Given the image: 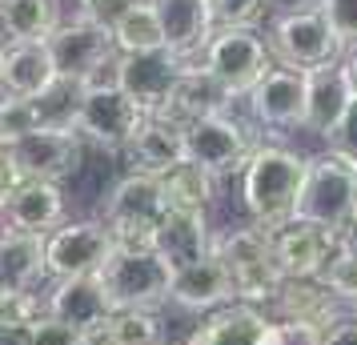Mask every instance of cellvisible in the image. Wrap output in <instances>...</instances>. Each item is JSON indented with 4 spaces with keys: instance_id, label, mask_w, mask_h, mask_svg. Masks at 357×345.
<instances>
[{
    "instance_id": "obj_1",
    "label": "cell",
    "mask_w": 357,
    "mask_h": 345,
    "mask_svg": "<svg viewBox=\"0 0 357 345\" xmlns=\"http://www.w3.org/2000/svg\"><path fill=\"white\" fill-rule=\"evenodd\" d=\"M305 157L277 145L249 153V161L241 169V201L245 213L253 217V225L273 233L277 225L293 221V205H297V193L305 181Z\"/></svg>"
},
{
    "instance_id": "obj_2",
    "label": "cell",
    "mask_w": 357,
    "mask_h": 345,
    "mask_svg": "<svg viewBox=\"0 0 357 345\" xmlns=\"http://www.w3.org/2000/svg\"><path fill=\"white\" fill-rule=\"evenodd\" d=\"M161 217H165L161 185L149 173H125L109 189L105 209H100V221L109 229L113 249H153Z\"/></svg>"
},
{
    "instance_id": "obj_3",
    "label": "cell",
    "mask_w": 357,
    "mask_h": 345,
    "mask_svg": "<svg viewBox=\"0 0 357 345\" xmlns=\"http://www.w3.org/2000/svg\"><path fill=\"white\" fill-rule=\"evenodd\" d=\"M213 253L225 265L229 285H233V301H245V305L273 301V293L281 289V273L273 265L269 233L261 225L225 229L221 237H213Z\"/></svg>"
},
{
    "instance_id": "obj_4",
    "label": "cell",
    "mask_w": 357,
    "mask_h": 345,
    "mask_svg": "<svg viewBox=\"0 0 357 345\" xmlns=\"http://www.w3.org/2000/svg\"><path fill=\"white\" fill-rule=\"evenodd\" d=\"M357 213V169L337 157H313L305 164V181L293 205V221H309L321 229L345 233Z\"/></svg>"
},
{
    "instance_id": "obj_5",
    "label": "cell",
    "mask_w": 357,
    "mask_h": 345,
    "mask_svg": "<svg viewBox=\"0 0 357 345\" xmlns=\"http://www.w3.org/2000/svg\"><path fill=\"white\" fill-rule=\"evenodd\" d=\"M169 269L153 249H113L97 269L105 301L113 309H153L169 301Z\"/></svg>"
},
{
    "instance_id": "obj_6",
    "label": "cell",
    "mask_w": 357,
    "mask_h": 345,
    "mask_svg": "<svg viewBox=\"0 0 357 345\" xmlns=\"http://www.w3.org/2000/svg\"><path fill=\"white\" fill-rule=\"evenodd\" d=\"M197 65L205 68L229 97H245L273 61H269V45L261 40L257 29H213Z\"/></svg>"
},
{
    "instance_id": "obj_7",
    "label": "cell",
    "mask_w": 357,
    "mask_h": 345,
    "mask_svg": "<svg viewBox=\"0 0 357 345\" xmlns=\"http://www.w3.org/2000/svg\"><path fill=\"white\" fill-rule=\"evenodd\" d=\"M145 113L132 105L116 81H93L84 84V100H81V116H77V132L89 145H100L105 153H125L137 129H141Z\"/></svg>"
},
{
    "instance_id": "obj_8",
    "label": "cell",
    "mask_w": 357,
    "mask_h": 345,
    "mask_svg": "<svg viewBox=\"0 0 357 345\" xmlns=\"http://www.w3.org/2000/svg\"><path fill=\"white\" fill-rule=\"evenodd\" d=\"M45 45H49V52H52L56 77H73V81H81V84H89L93 77H100L105 68L116 65L113 33L100 29V24H93V20H84V17L61 20Z\"/></svg>"
},
{
    "instance_id": "obj_9",
    "label": "cell",
    "mask_w": 357,
    "mask_h": 345,
    "mask_svg": "<svg viewBox=\"0 0 357 345\" xmlns=\"http://www.w3.org/2000/svg\"><path fill=\"white\" fill-rule=\"evenodd\" d=\"M113 253L105 221H65L45 233V273L61 277H93L105 257Z\"/></svg>"
},
{
    "instance_id": "obj_10",
    "label": "cell",
    "mask_w": 357,
    "mask_h": 345,
    "mask_svg": "<svg viewBox=\"0 0 357 345\" xmlns=\"http://www.w3.org/2000/svg\"><path fill=\"white\" fill-rule=\"evenodd\" d=\"M269 49L281 56L285 68H297V72H309V68H325L337 61V36L329 33V24L317 8H297V13H285L277 17L273 33H269Z\"/></svg>"
},
{
    "instance_id": "obj_11",
    "label": "cell",
    "mask_w": 357,
    "mask_h": 345,
    "mask_svg": "<svg viewBox=\"0 0 357 345\" xmlns=\"http://www.w3.org/2000/svg\"><path fill=\"white\" fill-rule=\"evenodd\" d=\"M181 141H185V161L201 164L209 177H225V173L245 169L249 153H253L245 125L229 113L205 116V121L189 125V129L181 132Z\"/></svg>"
},
{
    "instance_id": "obj_12",
    "label": "cell",
    "mask_w": 357,
    "mask_h": 345,
    "mask_svg": "<svg viewBox=\"0 0 357 345\" xmlns=\"http://www.w3.org/2000/svg\"><path fill=\"white\" fill-rule=\"evenodd\" d=\"M337 245L341 233L309 225V221H285L269 233V249H273V265L281 281H317Z\"/></svg>"
},
{
    "instance_id": "obj_13",
    "label": "cell",
    "mask_w": 357,
    "mask_h": 345,
    "mask_svg": "<svg viewBox=\"0 0 357 345\" xmlns=\"http://www.w3.org/2000/svg\"><path fill=\"white\" fill-rule=\"evenodd\" d=\"M13 161H17L20 177L24 181H49V185H61L68 181L84 161V141L81 132H49V129H33L17 137L13 145Z\"/></svg>"
},
{
    "instance_id": "obj_14",
    "label": "cell",
    "mask_w": 357,
    "mask_h": 345,
    "mask_svg": "<svg viewBox=\"0 0 357 345\" xmlns=\"http://www.w3.org/2000/svg\"><path fill=\"white\" fill-rule=\"evenodd\" d=\"M181 68H185V61H177L169 49L129 52V56L116 52V89L145 116H157L165 97H169V89H173V81L181 77Z\"/></svg>"
},
{
    "instance_id": "obj_15",
    "label": "cell",
    "mask_w": 357,
    "mask_h": 345,
    "mask_svg": "<svg viewBox=\"0 0 357 345\" xmlns=\"http://www.w3.org/2000/svg\"><path fill=\"white\" fill-rule=\"evenodd\" d=\"M249 113L265 129H297L305 121V72L285 65H269L261 81L245 93Z\"/></svg>"
},
{
    "instance_id": "obj_16",
    "label": "cell",
    "mask_w": 357,
    "mask_h": 345,
    "mask_svg": "<svg viewBox=\"0 0 357 345\" xmlns=\"http://www.w3.org/2000/svg\"><path fill=\"white\" fill-rule=\"evenodd\" d=\"M229 105H233V97L213 81L205 68L201 65H185L181 68V77L173 81V89H169V97H165V105H161V113L157 116L169 121L173 129L185 132L189 125L205 121V116L229 113Z\"/></svg>"
},
{
    "instance_id": "obj_17",
    "label": "cell",
    "mask_w": 357,
    "mask_h": 345,
    "mask_svg": "<svg viewBox=\"0 0 357 345\" xmlns=\"http://www.w3.org/2000/svg\"><path fill=\"white\" fill-rule=\"evenodd\" d=\"M56 81V65L45 40H4L0 45V97L33 100Z\"/></svg>"
},
{
    "instance_id": "obj_18",
    "label": "cell",
    "mask_w": 357,
    "mask_h": 345,
    "mask_svg": "<svg viewBox=\"0 0 357 345\" xmlns=\"http://www.w3.org/2000/svg\"><path fill=\"white\" fill-rule=\"evenodd\" d=\"M45 313L56 317L61 325L77 329L81 337H93L105 325V317L113 313V305L105 301V289L93 273V277H61L45 297Z\"/></svg>"
},
{
    "instance_id": "obj_19",
    "label": "cell",
    "mask_w": 357,
    "mask_h": 345,
    "mask_svg": "<svg viewBox=\"0 0 357 345\" xmlns=\"http://www.w3.org/2000/svg\"><path fill=\"white\" fill-rule=\"evenodd\" d=\"M269 333H273L269 313L245 301H229L221 309L205 313L185 345H269Z\"/></svg>"
},
{
    "instance_id": "obj_20",
    "label": "cell",
    "mask_w": 357,
    "mask_h": 345,
    "mask_svg": "<svg viewBox=\"0 0 357 345\" xmlns=\"http://www.w3.org/2000/svg\"><path fill=\"white\" fill-rule=\"evenodd\" d=\"M149 4L161 20L165 49L185 65H197V56H201V49L213 33L209 4L205 0H149Z\"/></svg>"
},
{
    "instance_id": "obj_21",
    "label": "cell",
    "mask_w": 357,
    "mask_h": 345,
    "mask_svg": "<svg viewBox=\"0 0 357 345\" xmlns=\"http://www.w3.org/2000/svg\"><path fill=\"white\" fill-rule=\"evenodd\" d=\"M169 301H177L181 309L193 313H213L233 301V285H229L225 265L217 261V253L201 257V261L185 265L169 277Z\"/></svg>"
},
{
    "instance_id": "obj_22",
    "label": "cell",
    "mask_w": 357,
    "mask_h": 345,
    "mask_svg": "<svg viewBox=\"0 0 357 345\" xmlns=\"http://www.w3.org/2000/svg\"><path fill=\"white\" fill-rule=\"evenodd\" d=\"M153 253L165 261L169 273H177L185 265L201 261L213 253V229L205 213H165L157 225V241Z\"/></svg>"
},
{
    "instance_id": "obj_23",
    "label": "cell",
    "mask_w": 357,
    "mask_h": 345,
    "mask_svg": "<svg viewBox=\"0 0 357 345\" xmlns=\"http://www.w3.org/2000/svg\"><path fill=\"white\" fill-rule=\"evenodd\" d=\"M4 225L20 233H52L65 225V189L49 181H20V189L4 205Z\"/></svg>"
},
{
    "instance_id": "obj_24",
    "label": "cell",
    "mask_w": 357,
    "mask_h": 345,
    "mask_svg": "<svg viewBox=\"0 0 357 345\" xmlns=\"http://www.w3.org/2000/svg\"><path fill=\"white\" fill-rule=\"evenodd\" d=\"M125 157H129V173H149V177H161L165 169L185 161V141H181V129H173L161 116H145L141 129L125 145Z\"/></svg>"
},
{
    "instance_id": "obj_25",
    "label": "cell",
    "mask_w": 357,
    "mask_h": 345,
    "mask_svg": "<svg viewBox=\"0 0 357 345\" xmlns=\"http://www.w3.org/2000/svg\"><path fill=\"white\" fill-rule=\"evenodd\" d=\"M273 305L281 309V317H273V321H301V325L317 329L337 321V297L317 281H281V289L273 293Z\"/></svg>"
},
{
    "instance_id": "obj_26",
    "label": "cell",
    "mask_w": 357,
    "mask_h": 345,
    "mask_svg": "<svg viewBox=\"0 0 357 345\" xmlns=\"http://www.w3.org/2000/svg\"><path fill=\"white\" fill-rule=\"evenodd\" d=\"M345 105H349V93H345V84H341V72L337 65H325V68H309L305 72V125L309 132H325L333 129L345 113Z\"/></svg>"
},
{
    "instance_id": "obj_27",
    "label": "cell",
    "mask_w": 357,
    "mask_h": 345,
    "mask_svg": "<svg viewBox=\"0 0 357 345\" xmlns=\"http://www.w3.org/2000/svg\"><path fill=\"white\" fill-rule=\"evenodd\" d=\"M45 273V237L40 233L8 229L0 241V285L4 289H33Z\"/></svg>"
},
{
    "instance_id": "obj_28",
    "label": "cell",
    "mask_w": 357,
    "mask_h": 345,
    "mask_svg": "<svg viewBox=\"0 0 357 345\" xmlns=\"http://www.w3.org/2000/svg\"><path fill=\"white\" fill-rule=\"evenodd\" d=\"M157 185H161L165 197V213H209L213 193H217V177H209L201 164L189 161L165 169Z\"/></svg>"
},
{
    "instance_id": "obj_29",
    "label": "cell",
    "mask_w": 357,
    "mask_h": 345,
    "mask_svg": "<svg viewBox=\"0 0 357 345\" xmlns=\"http://www.w3.org/2000/svg\"><path fill=\"white\" fill-rule=\"evenodd\" d=\"M61 0H4L0 4V36L4 40H49L61 24Z\"/></svg>"
},
{
    "instance_id": "obj_30",
    "label": "cell",
    "mask_w": 357,
    "mask_h": 345,
    "mask_svg": "<svg viewBox=\"0 0 357 345\" xmlns=\"http://www.w3.org/2000/svg\"><path fill=\"white\" fill-rule=\"evenodd\" d=\"M81 100H84V84H81V81H73V77H56V81H52L49 89L40 93V97L29 100L36 129H49V132H77Z\"/></svg>"
},
{
    "instance_id": "obj_31",
    "label": "cell",
    "mask_w": 357,
    "mask_h": 345,
    "mask_svg": "<svg viewBox=\"0 0 357 345\" xmlns=\"http://www.w3.org/2000/svg\"><path fill=\"white\" fill-rule=\"evenodd\" d=\"M89 345H161V321L153 309H113L105 325L84 337Z\"/></svg>"
},
{
    "instance_id": "obj_32",
    "label": "cell",
    "mask_w": 357,
    "mask_h": 345,
    "mask_svg": "<svg viewBox=\"0 0 357 345\" xmlns=\"http://www.w3.org/2000/svg\"><path fill=\"white\" fill-rule=\"evenodd\" d=\"M109 33H113V45H116L121 56H129V52H157V49H165L161 20H157V13H153V4H149V0H137V4L116 20Z\"/></svg>"
},
{
    "instance_id": "obj_33",
    "label": "cell",
    "mask_w": 357,
    "mask_h": 345,
    "mask_svg": "<svg viewBox=\"0 0 357 345\" xmlns=\"http://www.w3.org/2000/svg\"><path fill=\"white\" fill-rule=\"evenodd\" d=\"M317 285H325L337 301H357V249H349L341 241V245L333 249V257L325 261Z\"/></svg>"
},
{
    "instance_id": "obj_34",
    "label": "cell",
    "mask_w": 357,
    "mask_h": 345,
    "mask_svg": "<svg viewBox=\"0 0 357 345\" xmlns=\"http://www.w3.org/2000/svg\"><path fill=\"white\" fill-rule=\"evenodd\" d=\"M205 4L213 29H253L269 13V0H205Z\"/></svg>"
},
{
    "instance_id": "obj_35",
    "label": "cell",
    "mask_w": 357,
    "mask_h": 345,
    "mask_svg": "<svg viewBox=\"0 0 357 345\" xmlns=\"http://www.w3.org/2000/svg\"><path fill=\"white\" fill-rule=\"evenodd\" d=\"M317 13L325 17L329 33L337 36V45H354L357 49V0H321Z\"/></svg>"
},
{
    "instance_id": "obj_36",
    "label": "cell",
    "mask_w": 357,
    "mask_h": 345,
    "mask_svg": "<svg viewBox=\"0 0 357 345\" xmlns=\"http://www.w3.org/2000/svg\"><path fill=\"white\" fill-rule=\"evenodd\" d=\"M325 141H329V157H337V161H345V164L357 169V100L345 105L341 121L325 132Z\"/></svg>"
},
{
    "instance_id": "obj_37",
    "label": "cell",
    "mask_w": 357,
    "mask_h": 345,
    "mask_svg": "<svg viewBox=\"0 0 357 345\" xmlns=\"http://www.w3.org/2000/svg\"><path fill=\"white\" fill-rule=\"evenodd\" d=\"M132 4H137V0H77V17L93 20V24H100V29H113Z\"/></svg>"
},
{
    "instance_id": "obj_38",
    "label": "cell",
    "mask_w": 357,
    "mask_h": 345,
    "mask_svg": "<svg viewBox=\"0 0 357 345\" xmlns=\"http://www.w3.org/2000/svg\"><path fill=\"white\" fill-rule=\"evenodd\" d=\"M84 337L77 333V329H68V325H61L56 317H40L33 329H29V345H81Z\"/></svg>"
},
{
    "instance_id": "obj_39",
    "label": "cell",
    "mask_w": 357,
    "mask_h": 345,
    "mask_svg": "<svg viewBox=\"0 0 357 345\" xmlns=\"http://www.w3.org/2000/svg\"><path fill=\"white\" fill-rule=\"evenodd\" d=\"M269 345H321V329L301 321H273Z\"/></svg>"
},
{
    "instance_id": "obj_40",
    "label": "cell",
    "mask_w": 357,
    "mask_h": 345,
    "mask_svg": "<svg viewBox=\"0 0 357 345\" xmlns=\"http://www.w3.org/2000/svg\"><path fill=\"white\" fill-rule=\"evenodd\" d=\"M20 169H17V161H13V153L8 148H0V213H4V205H8V197L20 189Z\"/></svg>"
},
{
    "instance_id": "obj_41",
    "label": "cell",
    "mask_w": 357,
    "mask_h": 345,
    "mask_svg": "<svg viewBox=\"0 0 357 345\" xmlns=\"http://www.w3.org/2000/svg\"><path fill=\"white\" fill-rule=\"evenodd\" d=\"M321 345H357V313L354 317H337L333 325H325Z\"/></svg>"
},
{
    "instance_id": "obj_42",
    "label": "cell",
    "mask_w": 357,
    "mask_h": 345,
    "mask_svg": "<svg viewBox=\"0 0 357 345\" xmlns=\"http://www.w3.org/2000/svg\"><path fill=\"white\" fill-rule=\"evenodd\" d=\"M337 72H341V84H345L349 100H357V49L345 52V61L337 65Z\"/></svg>"
},
{
    "instance_id": "obj_43",
    "label": "cell",
    "mask_w": 357,
    "mask_h": 345,
    "mask_svg": "<svg viewBox=\"0 0 357 345\" xmlns=\"http://www.w3.org/2000/svg\"><path fill=\"white\" fill-rule=\"evenodd\" d=\"M0 345H29V325H4L0 321Z\"/></svg>"
},
{
    "instance_id": "obj_44",
    "label": "cell",
    "mask_w": 357,
    "mask_h": 345,
    "mask_svg": "<svg viewBox=\"0 0 357 345\" xmlns=\"http://www.w3.org/2000/svg\"><path fill=\"white\" fill-rule=\"evenodd\" d=\"M341 241H345L349 249H357V213H354V221L345 225V233H341Z\"/></svg>"
},
{
    "instance_id": "obj_45",
    "label": "cell",
    "mask_w": 357,
    "mask_h": 345,
    "mask_svg": "<svg viewBox=\"0 0 357 345\" xmlns=\"http://www.w3.org/2000/svg\"><path fill=\"white\" fill-rule=\"evenodd\" d=\"M0 148H4V105H0Z\"/></svg>"
},
{
    "instance_id": "obj_46",
    "label": "cell",
    "mask_w": 357,
    "mask_h": 345,
    "mask_svg": "<svg viewBox=\"0 0 357 345\" xmlns=\"http://www.w3.org/2000/svg\"><path fill=\"white\" fill-rule=\"evenodd\" d=\"M4 233H8V225H4V217H0V241H4Z\"/></svg>"
},
{
    "instance_id": "obj_47",
    "label": "cell",
    "mask_w": 357,
    "mask_h": 345,
    "mask_svg": "<svg viewBox=\"0 0 357 345\" xmlns=\"http://www.w3.org/2000/svg\"><path fill=\"white\" fill-rule=\"evenodd\" d=\"M4 293H8V289H4V285H0V301H4Z\"/></svg>"
},
{
    "instance_id": "obj_48",
    "label": "cell",
    "mask_w": 357,
    "mask_h": 345,
    "mask_svg": "<svg viewBox=\"0 0 357 345\" xmlns=\"http://www.w3.org/2000/svg\"><path fill=\"white\" fill-rule=\"evenodd\" d=\"M81 345H89V342H81Z\"/></svg>"
},
{
    "instance_id": "obj_49",
    "label": "cell",
    "mask_w": 357,
    "mask_h": 345,
    "mask_svg": "<svg viewBox=\"0 0 357 345\" xmlns=\"http://www.w3.org/2000/svg\"><path fill=\"white\" fill-rule=\"evenodd\" d=\"M354 305H357V301H354Z\"/></svg>"
}]
</instances>
